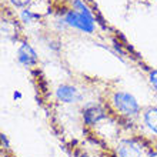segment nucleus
I'll return each instance as SVG.
<instances>
[{
  "mask_svg": "<svg viewBox=\"0 0 157 157\" xmlns=\"http://www.w3.org/2000/svg\"><path fill=\"white\" fill-rule=\"evenodd\" d=\"M64 23L67 26H70V27L80 30L83 33H93L96 29L94 17L82 0H75L73 2V9L66 13Z\"/></svg>",
  "mask_w": 157,
  "mask_h": 157,
  "instance_id": "f257e3e1",
  "label": "nucleus"
},
{
  "mask_svg": "<svg viewBox=\"0 0 157 157\" xmlns=\"http://www.w3.org/2000/svg\"><path fill=\"white\" fill-rule=\"evenodd\" d=\"M112 103L117 112H120L123 116H137L140 112V104L136 100V97L126 91H116L112 97Z\"/></svg>",
  "mask_w": 157,
  "mask_h": 157,
  "instance_id": "f03ea898",
  "label": "nucleus"
},
{
  "mask_svg": "<svg viewBox=\"0 0 157 157\" xmlns=\"http://www.w3.org/2000/svg\"><path fill=\"white\" fill-rule=\"evenodd\" d=\"M56 97L60 101L66 104H73L82 100V93L77 90V87L70 86V84H62L56 90Z\"/></svg>",
  "mask_w": 157,
  "mask_h": 157,
  "instance_id": "7ed1b4c3",
  "label": "nucleus"
},
{
  "mask_svg": "<svg viewBox=\"0 0 157 157\" xmlns=\"http://www.w3.org/2000/svg\"><path fill=\"white\" fill-rule=\"evenodd\" d=\"M17 60L23 66H34L37 63V53L30 44L23 43L17 50Z\"/></svg>",
  "mask_w": 157,
  "mask_h": 157,
  "instance_id": "20e7f679",
  "label": "nucleus"
},
{
  "mask_svg": "<svg viewBox=\"0 0 157 157\" xmlns=\"http://www.w3.org/2000/svg\"><path fill=\"white\" fill-rule=\"evenodd\" d=\"M117 156L119 157H141L140 146L133 140H121L117 146Z\"/></svg>",
  "mask_w": 157,
  "mask_h": 157,
  "instance_id": "39448f33",
  "label": "nucleus"
},
{
  "mask_svg": "<svg viewBox=\"0 0 157 157\" xmlns=\"http://www.w3.org/2000/svg\"><path fill=\"white\" fill-rule=\"evenodd\" d=\"M103 117H104L103 109L100 107V106H97V104H87L86 107L83 109V119L90 126L99 123Z\"/></svg>",
  "mask_w": 157,
  "mask_h": 157,
  "instance_id": "423d86ee",
  "label": "nucleus"
},
{
  "mask_svg": "<svg viewBox=\"0 0 157 157\" xmlns=\"http://www.w3.org/2000/svg\"><path fill=\"white\" fill-rule=\"evenodd\" d=\"M144 123L151 132L157 134V107H150L146 110Z\"/></svg>",
  "mask_w": 157,
  "mask_h": 157,
  "instance_id": "0eeeda50",
  "label": "nucleus"
},
{
  "mask_svg": "<svg viewBox=\"0 0 157 157\" xmlns=\"http://www.w3.org/2000/svg\"><path fill=\"white\" fill-rule=\"evenodd\" d=\"M39 14H36V13H33L32 10H29V9H25V10H21L20 12V19L23 23H32V21H34L36 19H39Z\"/></svg>",
  "mask_w": 157,
  "mask_h": 157,
  "instance_id": "6e6552de",
  "label": "nucleus"
},
{
  "mask_svg": "<svg viewBox=\"0 0 157 157\" xmlns=\"http://www.w3.org/2000/svg\"><path fill=\"white\" fill-rule=\"evenodd\" d=\"M33 0H10V3L13 6H16V7H26V6H29Z\"/></svg>",
  "mask_w": 157,
  "mask_h": 157,
  "instance_id": "1a4fd4ad",
  "label": "nucleus"
},
{
  "mask_svg": "<svg viewBox=\"0 0 157 157\" xmlns=\"http://www.w3.org/2000/svg\"><path fill=\"white\" fill-rule=\"evenodd\" d=\"M149 82L150 84L154 87L157 90V70H151L150 71V76H149Z\"/></svg>",
  "mask_w": 157,
  "mask_h": 157,
  "instance_id": "9d476101",
  "label": "nucleus"
},
{
  "mask_svg": "<svg viewBox=\"0 0 157 157\" xmlns=\"http://www.w3.org/2000/svg\"><path fill=\"white\" fill-rule=\"evenodd\" d=\"M149 157H157V151H156V153H151Z\"/></svg>",
  "mask_w": 157,
  "mask_h": 157,
  "instance_id": "9b49d317",
  "label": "nucleus"
}]
</instances>
